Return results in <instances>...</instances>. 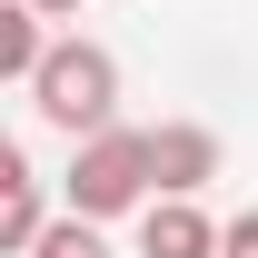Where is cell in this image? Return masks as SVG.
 Wrapping results in <instances>:
<instances>
[{"label": "cell", "instance_id": "cell-1", "mask_svg": "<svg viewBox=\"0 0 258 258\" xmlns=\"http://www.w3.org/2000/svg\"><path fill=\"white\" fill-rule=\"evenodd\" d=\"M30 109L70 139H99V129H119V60L99 50V40H60L30 80Z\"/></svg>", "mask_w": 258, "mask_h": 258}, {"label": "cell", "instance_id": "cell-2", "mask_svg": "<svg viewBox=\"0 0 258 258\" xmlns=\"http://www.w3.org/2000/svg\"><path fill=\"white\" fill-rule=\"evenodd\" d=\"M149 199H159L149 129H99V139H80V159H70V209H80V219H129V209H149Z\"/></svg>", "mask_w": 258, "mask_h": 258}, {"label": "cell", "instance_id": "cell-3", "mask_svg": "<svg viewBox=\"0 0 258 258\" xmlns=\"http://www.w3.org/2000/svg\"><path fill=\"white\" fill-rule=\"evenodd\" d=\"M149 169H159V199H199L209 179H219V129L159 119V129H149Z\"/></svg>", "mask_w": 258, "mask_h": 258}, {"label": "cell", "instance_id": "cell-4", "mask_svg": "<svg viewBox=\"0 0 258 258\" xmlns=\"http://www.w3.org/2000/svg\"><path fill=\"white\" fill-rule=\"evenodd\" d=\"M40 228H50V199H40V169L20 139H0V258H30Z\"/></svg>", "mask_w": 258, "mask_h": 258}, {"label": "cell", "instance_id": "cell-5", "mask_svg": "<svg viewBox=\"0 0 258 258\" xmlns=\"http://www.w3.org/2000/svg\"><path fill=\"white\" fill-rule=\"evenodd\" d=\"M228 228L199 209V199H149L139 209V258H219Z\"/></svg>", "mask_w": 258, "mask_h": 258}, {"label": "cell", "instance_id": "cell-6", "mask_svg": "<svg viewBox=\"0 0 258 258\" xmlns=\"http://www.w3.org/2000/svg\"><path fill=\"white\" fill-rule=\"evenodd\" d=\"M50 50H60V40H50V20H40L30 0H0V80H20V90H30Z\"/></svg>", "mask_w": 258, "mask_h": 258}, {"label": "cell", "instance_id": "cell-7", "mask_svg": "<svg viewBox=\"0 0 258 258\" xmlns=\"http://www.w3.org/2000/svg\"><path fill=\"white\" fill-rule=\"evenodd\" d=\"M30 258H109V238H99V219H80V209H70V219L40 228V248H30Z\"/></svg>", "mask_w": 258, "mask_h": 258}, {"label": "cell", "instance_id": "cell-8", "mask_svg": "<svg viewBox=\"0 0 258 258\" xmlns=\"http://www.w3.org/2000/svg\"><path fill=\"white\" fill-rule=\"evenodd\" d=\"M219 258H258V209H238V219H228V238H219Z\"/></svg>", "mask_w": 258, "mask_h": 258}, {"label": "cell", "instance_id": "cell-9", "mask_svg": "<svg viewBox=\"0 0 258 258\" xmlns=\"http://www.w3.org/2000/svg\"><path fill=\"white\" fill-rule=\"evenodd\" d=\"M30 10H40V20H80V0H30Z\"/></svg>", "mask_w": 258, "mask_h": 258}]
</instances>
